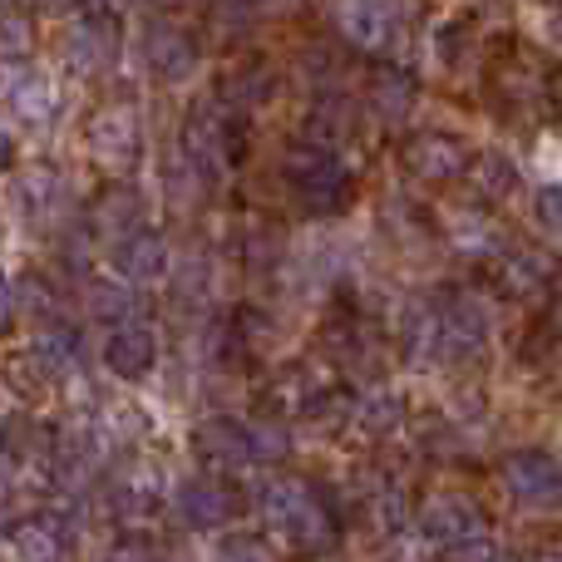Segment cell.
<instances>
[{
    "label": "cell",
    "mask_w": 562,
    "mask_h": 562,
    "mask_svg": "<svg viewBox=\"0 0 562 562\" xmlns=\"http://www.w3.org/2000/svg\"><path fill=\"white\" fill-rule=\"evenodd\" d=\"M385 15H390V5H375V0H356V5H350V20H346V25H350V35H360L366 45H375V40L390 30Z\"/></svg>",
    "instance_id": "2"
},
{
    "label": "cell",
    "mask_w": 562,
    "mask_h": 562,
    "mask_svg": "<svg viewBox=\"0 0 562 562\" xmlns=\"http://www.w3.org/2000/svg\"><path fill=\"white\" fill-rule=\"evenodd\" d=\"M267 514H272V524L291 538V543H316L321 528H326L321 524V514H316V504H311L301 488H281V494H272Z\"/></svg>",
    "instance_id": "1"
},
{
    "label": "cell",
    "mask_w": 562,
    "mask_h": 562,
    "mask_svg": "<svg viewBox=\"0 0 562 562\" xmlns=\"http://www.w3.org/2000/svg\"><path fill=\"white\" fill-rule=\"evenodd\" d=\"M15 553L20 562H49L55 558V543L45 533H35V528H25V533H15Z\"/></svg>",
    "instance_id": "3"
}]
</instances>
